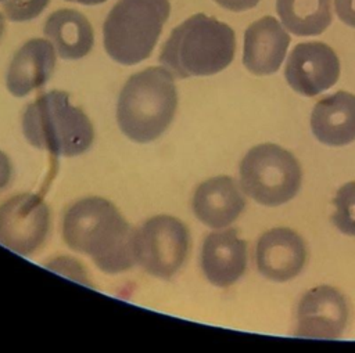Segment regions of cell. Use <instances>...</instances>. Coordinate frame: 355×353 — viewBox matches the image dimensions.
Returning a JSON list of instances; mask_svg holds the SVG:
<instances>
[{
	"label": "cell",
	"instance_id": "14",
	"mask_svg": "<svg viewBox=\"0 0 355 353\" xmlns=\"http://www.w3.org/2000/svg\"><path fill=\"white\" fill-rule=\"evenodd\" d=\"M245 199L237 181L218 176L202 181L194 191L191 208L196 217L208 227L222 228L232 224L243 212Z\"/></svg>",
	"mask_w": 355,
	"mask_h": 353
},
{
	"label": "cell",
	"instance_id": "24",
	"mask_svg": "<svg viewBox=\"0 0 355 353\" xmlns=\"http://www.w3.org/2000/svg\"><path fill=\"white\" fill-rule=\"evenodd\" d=\"M67 1H75V3H80V4H86V6H94V4L104 3L105 0H67Z\"/></svg>",
	"mask_w": 355,
	"mask_h": 353
},
{
	"label": "cell",
	"instance_id": "17",
	"mask_svg": "<svg viewBox=\"0 0 355 353\" xmlns=\"http://www.w3.org/2000/svg\"><path fill=\"white\" fill-rule=\"evenodd\" d=\"M44 35L64 60H79L93 47V29L83 14L75 10L54 11L44 24Z\"/></svg>",
	"mask_w": 355,
	"mask_h": 353
},
{
	"label": "cell",
	"instance_id": "4",
	"mask_svg": "<svg viewBox=\"0 0 355 353\" xmlns=\"http://www.w3.org/2000/svg\"><path fill=\"white\" fill-rule=\"evenodd\" d=\"M22 132L31 145L55 156H76L86 152L94 140L86 114L60 90L44 93L31 102L22 115Z\"/></svg>",
	"mask_w": 355,
	"mask_h": 353
},
{
	"label": "cell",
	"instance_id": "23",
	"mask_svg": "<svg viewBox=\"0 0 355 353\" xmlns=\"http://www.w3.org/2000/svg\"><path fill=\"white\" fill-rule=\"evenodd\" d=\"M11 173H12V168H11L10 159L3 151H0V190H3L8 184L11 179Z\"/></svg>",
	"mask_w": 355,
	"mask_h": 353
},
{
	"label": "cell",
	"instance_id": "1",
	"mask_svg": "<svg viewBox=\"0 0 355 353\" xmlns=\"http://www.w3.org/2000/svg\"><path fill=\"white\" fill-rule=\"evenodd\" d=\"M135 234L115 205L98 197L76 201L62 220L67 245L90 256L100 270L110 274L129 270L136 263Z\"/></svg>",
	"mask_w": 355,
	"mask_h": 353
},
{
	"label": "cell",
	"instance_id": "22",
	"mask_svg": "<svg viewBox=\"0 0 355 353\" xmlns=\"http://www.w3.org/2000/svg\"><path fill=\"white\" fill-rule=\"evenodd\" d=\"M220 7L230 11H245L255 7L259 0H215Z\"/></svg>",
	"mask_w": 355,
	"mask_h": 353
},
{
	"label": "cell",
	"instance_id": "5",
	"mask_svg": "<svg viewBox=\"0 0 355 353\" xmlns=\"http://www.w3.org/2000/svg\"><path fill=\"white\" fill-rule=\"evenodd\" d=\"M169 12V0H119L103 26L107 54L122 65L148 58Z\"/></svg>",
	"mask_w": 355,
	"mask_h": 353
},
{
	"label": "cell",
	"instance_id": "18",
	"mask_svg": "<svg viewBox=\"0 0 355 353\" xmlns=\"http://www.w3.org/2000/svg\"><path fill=\"white\" fill-rule=\"evenodd\" d=\"M276 11L297 36L320 35L331 24V0H276Z\"/></svg>",
	"mask_w": 355,
	"mask_h": 353
},
{
	"label": "cell",
	"instance_id": "16",
	"mask_svg": "<svg viewBox=\"0 0 355 353\" xmlns=\"http://www.w3.org/2000/svg\"><path fill=\"white\" fill-rule=\"evenodd\" d=\"M311 129L326 145L341 147L355 141V96L337 91L319 100L312 109Z\"/></svg>",
	"mask_w": 355,
	"mask_h": 353
},
{
	"label": "cell",
	"instance_id": "11",
	"mask_svg": "<svg viewBox=\"0 0 355 353\" xmlns=\"http://www.w3.org/2000/svg\"><path fill=\"white\" fill-rule=\"evenodd\" d=\"M306 245L295 231L277 227L263 233L255 248L259 273L272 281L284 282L297 277L306 263Z\"/></svg>",
	"mask_w": 355,
	"mask_h": 353
},
{
	"label": "cell",
	"instance_id": "20",
	"mask_svg": "<svg viewBox=\"0 0 355 353\" xmlns=\"http://www.w3.org/2000/svg\"><path fill=\"white\" fill-rule=\"evenodd\" d=\"M50 0H4L3 10L11 21H29L36 18Z\"/></svg>",
	"mask_w": 355,
	"mask_h": 353
},
{
	"label": "cell",
	"instance_id": "3",
	"mask_svg": "<svg viewBox=\"0 0 355 353\" xmlns=\"http://www.w3.org/2000/svg\"><path fill=\"white\" fill-rule=\"evenodd\" d=\"M178 107L173 75L166 68L151 66L132 75L123 84L116 120L122 133L136 143L158 138L171 125Z\"/></svg>",
	"mask_w": 355,
	"mask_h": 353
},
{
	"label": "cell",
	"instance_id": "6",
	"mask_svg": "<svg viewBox=\"0 0 355 353\" xmlns=\"http://www.w3.org/2000/svg\"><path fill=\"white\" fill-rule=\"evenodd\" d=\"M301 180V166L295 156L276 144L252 147L240 163L241 188L261 205L288 202L297 195Z\"/></svg>",
	"mask_w": 355,
	"mask_h": 353
},
{
	"label": "cell",
	"instance_id": "21",
	"mask_svg": "<svg viewBox=\"0 0 355 353\" xmlns=\"http://www.w3.org/2000/svg\"><path fill=\"white\" fill-rule=\"evenodd\" d=\"M336 12L348 26L355 28V0H336Z\"/></svg>",
	"mask_w": 355,
	"mask_h": 353
},
{
	"label": "cell",
	"instance_id": "10",
	"mask_svg": "<svg viewBox=\"0 0 355 353\" xmlns=\"http://www.w3.org/2000/svg\"><path fill=\"white\" fill-rule=\"evenodd\" d=\"M284 76L293 90L313 97L337 82L340 61L334 50L324 43H300L287 58Z\"/></svg>",
	"mask_w": 355,
	"mask_h": 353
},
{
	"label": "cell",
	"instance_id": "2",
	"mask_svg": "<svg viewBox=\"0 0 355 353\" xmlns=\"http://www.w3.org/2000/svg\"><path fill=\"white\" fill-rule=\"evenodd\" d=\"M233 29L205 14L176 26L162 46L159 62L175 78L208 76L223 71L234 57Z\"/></svg>",
	"mask_w": 355,
	"mask_h": 353
},
{
	"label": "cell",
	"instance_id": "12",
	"mask_svg": "<svg viewBox=\"0 0 355 353\" xmlns=\"http://www.w3.org/2000/svg\"><path fill=\"white\" fill-rule=\"evenodd\" d=\"M247 267V244L236 230L229 228L207 235L201 249V269L205 278L220 288L234 284Z\"/></svg>",
	"mask_w": 355,
	"mask_h": 353
},
{
	"label": "cell",
	"instance_id": "26",
	"mask_svg": "<svg viewBox=\"0 0 355 353\" xmlns=\"http://www.w3.org/2000/svg\"><path fill=\"white\" fill-rule=\"evenodd\" d=\"M0 1H1V0H0Z\"/></svg>",
	"mask_w": 355,
	"mask_h": 353
},
{
	"label": "cell",
	"instance_id": "7",
	"mask_svg": "<svg viewBox=\"0 0 355 353\" xmlns=\"http://www.w3.org/2000/svg\"><path fill=\"white\" fill-rule=\"evenodd\" d=\"M190 249L186 226L176 217L148 219L135 234V259L148 274L169 280L183 266Z\"/></svg>",
	"mask_w": 355,
	"mask_h": 353
},
{
	"label": "cell",
	"instance_id": "19",
	"mask_svg": "<svg viewBox=\"0 0 355 353\" xmlns=\"http://www.w3.org/2000/svg\"><path fill=\"white\" fill-rule=\"evenodd\" d=\"M334 226L345 235L355 237V181L341 185L334 198Z\"/></svg>",
	"mask_w": 355,
	"mask_h": 353
},
{
	"label": "cell",
	"instance_id": "13",
	"mask_svg": "<svg viewBox=\"0 0 355 353\" xmlns=\"http://www.w3.org/2000/svg\"><path fill=\"white\" fill-rule=\"evenodd\" d=\"M290 44V36L280 22L268 15L252 22L244 33L243 64L254 75L275 73Z\"/></svg>",
	"mask_w": 355,
	"mask_h": 353
},
{
	"label": "cell",
	"instance_id": "9",
	"mask_svg": "<svg viewBox=\"0 0 355 353\" xmlns=\"http://www.w3.org/2000/svg\"><path fill=\"white\" fill-rule=\"evenodd\" d=\"M349 318L345 296L330 285L306 291L295 311V335L313 339H337Z\"/></svg>",
	"mask_w": 355,
	"mask_h": 353
},
{
	"label": "cell",
	"instance_id": "25",
	"mask_svg": "<svg viewBox=\"0 0 355 353\" xmlns=\"http://www.w3.org/2000/svg\"><path fill=\"white\" fill-rule=\"evenodd\" d=\"M3 32H4V18H3V15L0 14V37L3 36Z\"/></svg>",
	"mask_w": 355,
	"mask_h": 353
},
{
	"label": "cell",
	"instance_id": "8",
	"mask_svg": "<svg viewBox=\"0 0 355 353\" xmlns=\"http://www.w3.org/2000/svg\"><path fill=\"white\" fill-rule=\"evenodd\" d=\"M50 228V212L35 194H18L0 205V244L28 256L44 242Z\"/></svg>",
	"mask_w": 355,
	"mask_h": 353
},
{
	"label": "cell",
	"instance_id": "15",
	"mask_svg": "<svg viewBox=\"0 0 355 353\" xmlns=\"http://www.w3.org/2000/svg\"><path fill=\"white\" fill-rule=\"evenodd\" d=\"M54 65L53 44L44 39H32L12 57L6 76L7 89L12 96L24 97L50 79Z\"/></svg>",
	"mask_w": 355,
	"mask_h": 353
}]
</instances>
